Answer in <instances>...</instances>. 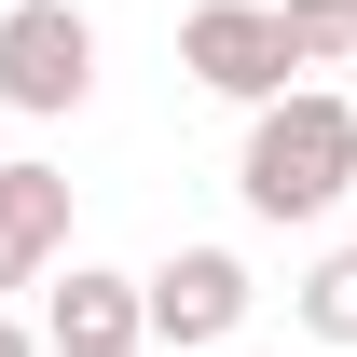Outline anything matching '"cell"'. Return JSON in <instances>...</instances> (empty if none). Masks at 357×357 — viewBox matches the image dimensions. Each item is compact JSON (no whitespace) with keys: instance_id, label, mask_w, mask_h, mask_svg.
<instances>
[{"instance_id":"obj_1","label":"cell","mask_w":357,"mask_h":357,"mask_svg":"<svg viewBox=\"0 0 357 357\" xmlns=\"http://www.w3.org/2000/svg\"><path fill=\"white\" fill-rule=\"evenodd\" d=\"M234 192H248V220H330L357 192V96L303 83V96H275V110H248Z\"/></svg>"},{"instance_id":"obj_2","label":"cell","mask_w":357,"mask_h":357,"mask_svg":"<svg viewBox=\"0 0 357 357\" xmlns=\"http://www.w3.org/2000/svg\"><path fill=\"white\" fill-rule=\"evenodd\" d=\"M96 96V14L83 0H14L0 14V110L14 124H69Z\"/></svg>"},{"instance_id":"obj_3","label":"cell","mask_w":357,"mask_h":357,"mask_svg":"<svg viewBox=\"0 0 357 357\" xmlns=\"http://www.w3.org/2000/svg\"><path fill=\"white\" fill-rule=\"evenodd\" d=\"M178 69L234 110H275V96H303V55H289V14L275 0H192V28H178Z\"/></svg>"},{"instance_id":"obj_4","label":"cell","mask_w":357,"mask_h":357,"mask_svg":"<svg viewBox=\"0 0 357 357\" xmlns=\"http://www.w3.org/2000/svg\"><path fill=\"white\" fill-rule=\"evenodd\" d=\"M137 289H151V344H234V330H248V303H261L234 248H165Z\"/></svg>"},{"instance_id":"obj_5","label":"cell","mask_w":357,"mask_h":357,"mask_svg":"<svg viewBox=\"0 0 357 357\" xmlns=\"http://www.w3.org/2000/svg\"><path fill=\"white\" fill-rule=\"evenodd\" d=\"M42 344L55 357H137V344H151V289L110 275V261H69L42 289Z\"/></svg>"},{"instance_id":"obj_6","label":"cell","mask_w":357,"mask_h":357,"mask_svg":"<svg viewBox=\"0 0 357 357\" xmlns=\"http://www.w3.org/2000/svg\"><path fill=\"white\" fill-rule=\"evenodd\" d=\"M69 275V178L0 165V289H55Z\"/></svg>"},{"instance_id":"obj_7","label":"cell","mask_w":357,"mask_h":357,"mask_svg":"<svg viewBox=\"0 0 357 357\" xmlns=\"http://www.w3.org/2000/svg\"><path fill=\"white\" fill-rule=\"evenodd\" d=\"M289 316H303L316 344H357V248H330V261H303V289H289Z\"/></svg>"},{"instance_id":"obj_8","label":"cell","mask_w":357,"mask_h":357,"mask_svg":"<svg viewBox=\"0 0 357 357\" xmlns=\"http://www.w3.org/2000/svg\"><path fill=\"white\" fill-rule=\"evenodd\" d=\"M289 14V55L303 69H357V0H275Z\"/></svg>"},{"instance_id":"obj_9","label":"cell","mask_w":357,"mask_h":357,"mask_svg":"<svg viewBox=\"0 0 357 357\" xmlns=\"http://www.w3.org/2000/svg\"><path fill=\"white\" fill-rule=\"evenodd\" d=\"M0 357H55V344H42V330H14V316H0Z\"/></svg>"},{"instance_id":"obj_10","label":"cell","mask_w":357,"mask_h":357,"mask_svg":"<svg viewBox=\"0 0 357 357\" xmlns=\"http://www.w3.org/2000/svg\"><path fill=\"white\" fill-rule=\"evenodd\" d=\"M0 14H14V0H0Z\"/></svg>"}]
</instances>
